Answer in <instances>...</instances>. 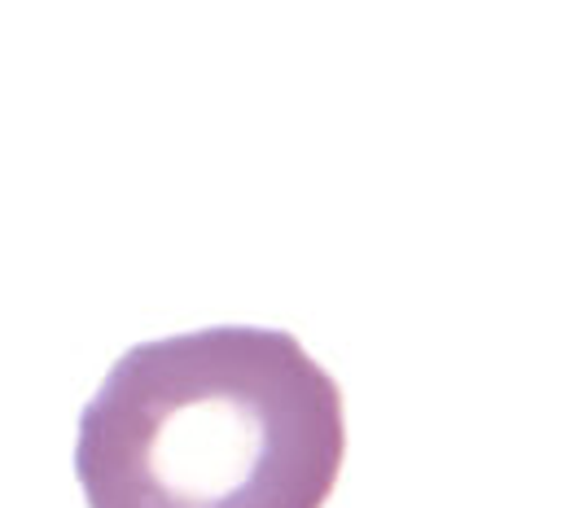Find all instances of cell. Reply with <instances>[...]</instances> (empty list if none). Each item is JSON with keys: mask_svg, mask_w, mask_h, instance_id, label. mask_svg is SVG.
I'll use <instances>...</instances> for the list:
<instances>
[{"mask_svg": "<svg viewBox=\"0 0 561 508\" xmlns=\"http://www.w3.org/2000/svg\"><path fill=\"white\" fill-rule=\"evenodd\" d=\"M342 455L337 381L259 324L123 350L75 438L88 508H324Z\"/></svg>", "mask_w": 561, "mask_h": 508, "instance_id": "6da1fadb", "label": "cell"}]
</instances>
